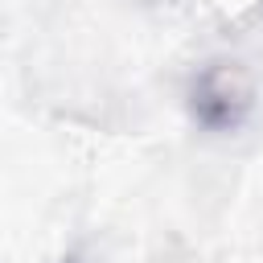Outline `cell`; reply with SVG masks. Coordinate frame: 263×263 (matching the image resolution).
<instances>
[{
	"instance_id": "obj_1",
	"label": "cell",
	"mask_w": 263,
	"mask_h": 263,
	"mask_svg": "<svg viewBox=\"0 0 263 263\" xmlns=\"http://www.w3.org/2000/svg\"><path fill=\"white\" fill-rule=\"evenodd\" d=\"M189 115L205 132H234L255 107V78L242 62H210L189 82Z\"/></svg>"
}]
</instances>
